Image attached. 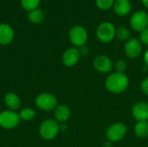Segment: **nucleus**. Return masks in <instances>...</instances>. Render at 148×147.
Wrapping results in <instances>:
<instances>
[{"label":"nucleus","instance_id":"14","mask_svg":"<svg viewBox=\"0 0 148 147\" xmlns=\"http://www.w3.org/2000/svg\"><path fill=\"white\" fill-rule=\"evenodd\" d=\"M132 6L129 0H115L114 4V12L121 16L127 15L131 11Z\"/></svg>","mask_w":148,"mask_h":147},{"label":"nucleus","instance_id":"3","mask_svg":"<svg viewBox=\"0 0 148 147\" xmlns=\"http://www.w3.org/2000/svg\"><path fill=\"white\" fill-rule=\"evenodd\" d=\"M59 131H60V128H59V125L57 121L55 120H51V119L44 120L41 124L40 128H39L40 135L44 139H47V140H51L55 139L57 136Z\"/></svg>","mask_w":148,"mask_h":147},{"label":"nucleus","instance_id":"13","mask_svg":"<svg viewBox=\"0 0 148 147\" xmlns=\"http://www.w3.org/2000/svg\"><path fill=\"white\" fill-rule=\"evenodd\" d=\"M14 29L8 23H0V45H8L14 39Z\"/></svg>","mask_w":148,"mask_h":147},{"label":"nucleus","instance_id":"1","mask_svg":"<svg viewBox=\"0 0 148 147\" xmlns=\"http://www.w3.org/2000/svg\"><path fill=\"white\" fill-rule=\"evenodd\" d=\"M105 86L110 93L121 94L127 89L129 86V79L125 73L114 72L107 77Z\"/></svg>","mask_w":148,"mask_h":147},{"label":"nucleus","instance_id":"20","mask_svg":"<svg viewBox=\"0 0 148 147\" xmlns=\"http://www.w3.org/2000/svg\"><path fill=\"white\" fill-rule=\"evenodd\" d=\"M115 36L117 37L118 40L122 41V42H127L129 40L130 37V32L127 28L126 27H120L116 29Z\"/></svg>","mask_w":148,"mask_h":147},{"label":"nucleus","instance_id":"21","mask_svg":"<svg viewBox=\"0 0 148 147\" xmlns=\"http://www.w3.org/2000/svg\"><path fill=\"white\" fill-rule=\"evenodd\" d=\"M19 116L22 120L29 121V120H31L32 119H34V117L36 116V112L32 108H29V107L24 108L20 112Z\"/></svg>","mask_w":148,"mask_h":147},{"label":"nucleus","instance_id":"23","mask_svg":"<svg viewBox=\"0 0 148 147\" xmlns=\"http://www.w3.org/2000/svg\"><path fill=\"white\" fill-rule=\"evenodd\" d=\"M127 68V64L126 61L123 60V59H120L117 62H115V63H114L115 72H118V73H125Z\"/></svg>","mask_w":148,"mask_h":147},{"label":"nucleus","instance_id":"5","mask_svg":"<svg viewBox=\"0 0 148 147\" xmlns=\"http://www.w3.org/2000/svg\"><path fill=\"white\" fill-rule=\"evenodd\" d=\"M127 132V128L124 123L115 122L108 128L106 136L110 142H118L126 136Z\"/></svg>","mask_w":148,"mask_h":147},{"label":"nucleus","instance_id":"15","mask_svg":"<svg viewBox=\"0 0 148 147\" xmlns=\"http://www.w3.org/2000/svg\"><path fill=\"white\" fill-rule=\"evenodd\" d=\"M70 114H71L70 109L66 105H60L56 107L55 109V113H54L56 120L62 122V123L66 122L69 119Z\"/></svg>","mask_w":148,"mask_h":147},{"label":"nucleus","instance_id":"19","mask_svg":"<svg viewBox=\"0 0 148 147\" xmlns=\"http://www.w3.org/2000/svg\"><path fill=\"white\" fill-rule=\"evenodd\" d=\"M41 3V0H20V3L23 10L29 12L36 9H38V6Z\"/></svg>","mask_w":148,"mask_h":147},{"label":"nucleus","instance_id":"8","mask_svg":"<svg viewBox=\"0 0 148 147\" xmlns=\"http://www.w3.org/2000/svg\"><path fill=\"white\" fill-rule=\"evenodd\" d=\"M20 116L17 113L8 110L0 113V126L5 129H12L16 127L20 121Z\"/></svg>","mask_w":148,"mask_h":147},{"label":"nucleus","instance_id":"7","mask_svg":"<svg viewBox=\"0 0 148 147\" xmlns=\"http://www.w3.org/2000/svg\"><path fill=\"white\" fill-rule=\"evenodd\" d=\"M130 25L136 31H143L148 27V14L144 10L135 11L130 17Z\"/></svg>","mask_w":148,"mask_h":147},{"label":"nucleus","instance_id":"12","mask_svg":"<svg viewBox=\"0 0 148 147\" xmlns=\"http://www.w3.org/2000/svg\"><path fill=\"white\" fill-rule=\"evenodd\" d=\"M80 56L81 55H80L78 49L69 48L62 55V63L67 67H72L79 62Z\"/></svg>","mask_w":148,"mask_h":147},{"label":"nucleus","instance_id":"10","mask_svg":"<svg viewBox=\"0 0 148 147\" xmlns=\"http://www.w3.org/2000/svg\"><path fill=\"white\" fill-rule=\"evenodd\" d=\"M95 68L102 74H108L113 69L114 64L112 60L106 55H99L94 60Z\"/></svg>","mask_w":148,"mask_h":147},{"label":"nucleus","instance_id":"2","mask_svg":"<svg viewBox=\"0 0 148 147\" xmlns=\"http://www.w3.org/2000/svg\"><path fill=\"white\" fill-rule=\"evenodd\" d=\"M116 29L114 25L110 22L101 23L96 29V37L97 39L104 43L110 42L115 37Z\"/></svg>","mask_w":148,"mask_h":147},{"label":"nucleus","instance_id":"11","mask_svg":"<svg viewBox=\"0 0 148 147\" xmlns=\"http://www.w3.org/2000/svg\"><path fill=\"white\" fill-rule=\"evenodd\" d=\"M133 117L137 120L148 121V103L146 101H140L136 103L132 109Z\"/></svg>","mask_w":148,"mask_h":147},{"label":"nucleus","instance_id":"24","mask_svg":"<svg viewBox=\"0 0 148 147\" xmlns=\"http://www.w3.org/2000/svg\"><path fill=\"white\" fill-rule=\"evenodd\" d=\"M140 41L148 45V27L147 29H145L143 31L140 32Z\"/></svg>","mask_w":148,"mask_h":147},{"label":"nucleus","instance_id":"4","mask_svg":"<svg viewBox=\"0 0 148 147\" xmlns=\"http://www.w3.org/2000/svg\"><path fill=\"white\" fill-rule=\"evenodd\" d=\"M69 38L74 46L80 48L86 44L88 41V32L84 27L75 25L70 29L69 32Z\"/></svg>","mask_w":148,"mask_h":147},{"label":"nucleus","instance_id":"26","mask_svg":"<svg viewBox=\"0 0 148 147\" xmlns=\"http://www.w3.org/2000/svg\"><path fill=\"white\" fill-rule=\"evenodd\" d=\"M78 50H79V53H80L81 56H88V54H89V49L86 45H83V46L80 47L78 49Z\"/></svg>","mask_w":148,"mask_h":147},{"label":"nucleus","instance_id":"17","mask_svg":"<svg viewBox=\"0 0 148 147\" xmlns=\"http://www.w3.org/2000/svg\"><path fill=\"white\" fill-rule=\"evenodd\" d=\"M134 133L139 138H147L148 136V121H137L134 126Z\"/></svg>","mask_w":148,"mask_h":147},{"label":"nucleus","instance_id":"29","mask_svg":"<svg viewBox=\"0 0 148 147\" xmlns=\"http://www.w3.org/2000/svg\"><path fill=\"white\" fill-rule=\"evenodd\" d=\"M142 3H143V4L148 9V0H142Z\"/></svg>","mask_w":148,"mask_h":147},{"label":"nucleus","instance_id":"22","mask_svg":"<svg viewBox=\"0 0 148 147\" xmlns=\"http://www.w3.org/2000/svg\"><path fill=\"white\" fill-rule=\"evenodd\" d=\"M114 2L115 0H95V4L100 10H107L114 6Z\"/></svg>","mask_w":148,"mask_h":147},{"label":"nucleus","instance_id":"27","mask_svg":"<svg viewBox=\"0 0 148 147\" xmlns=\"http://www.w3.org/2000/svg\"><path fill=\"white\" fill-rule=\"evenodd\" d=\"M144 62H145L146 66L148 67V49L145 52V54H144Z\"/></svg>","mask_w":148,"mask_h":147},{"label":"nucleus","instance_id":"9","mask_svg":"<svg viewBox=\"0 0 148 147\" xmlns=\"http://www.w3.org/2000/svg\"><path fill=\"white\" fill-rule=\"evenodd\" d=\"M124 51L128 58L134 59L139 57L142 53L141 42L137 38H130L125 43Z\"/></svg>","mask_w":148,"mask_h":147},{"label":"nucleus","instance_id":"6","mask_svg":"<svg viewBox=\"0 0 148 147\" xmlns=\"http://www.w3.org/2000/svg\"><path fill=\"white\" fill-rule=\"evenodd\" d=\"M36 105L42 110L52 111L57 107V100L55 95L49 93H43L36 97Z\"/></svg>","mask_w":148,"mask_h":147},{"label":"nucleus","instance_id":"16","mask_svg":"<svg viewBox=\"0 0 148 147\" xmlns=\"http://www.w3.org/2000/svg\"><path fill=\"white\" fill-rule=\"evenodd\" d=\"M4 103L9 108H10L12 111H14V110H16L19 108L21 102H20L19 97L16 94L8 93L4 97Z\"/></svg>","mask_w":148,"mask_h":147},{"label":"nucleus","instance_id":"28","mask_svg":"<svg viewBox=\"0 0 148 147\" xmlns=\"http://www.w3.org/2000/svg\"><path fill=\"white\" fill-rule=\"evenodd\" d=\"M59 128L61 131H64L67 129V126H66V125H62V126H59Z\"/></svg>","mask_w":148,"mask_h":147},{"label":"nucleus","instance_id":"18","mask_svg":"<svg viewBox=\"0 0 148 147\" xmlns=\"http://www.w3.org/2000/svg\"><path fill=\"white\" fill-rule=\"evenodd\" d=\"M44 17H45L44 13L40 9H36L32 11H29L28 14V18L29 22L34 24H39L42 23V21L44 20Z\"/></svg>","mask_w":148,"mask_h":147},{"label":"nucleus","instance_id":"25","mask_svg":"<svg viewBox=\"0 0 148 147\" xmlns=\"http://www.w3.org/2000/svg\"><path fill=\"white\" fill-rule=\"evenodd\" d=\"M140 89L141 91L146 94V95H148V77L144 79L141 83H140Z\"/></svg>","mask_w":148,"mask_h":147}]
</instances>
